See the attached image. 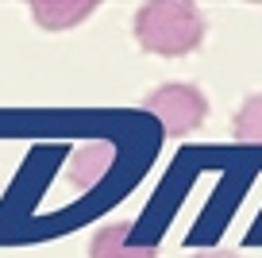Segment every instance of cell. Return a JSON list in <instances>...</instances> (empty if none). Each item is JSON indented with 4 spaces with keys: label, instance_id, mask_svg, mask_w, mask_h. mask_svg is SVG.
<instances>
[{
    "label": "cell",
    "instance_id": "obj_1",
    "mask_svg": "<svg viewBox=\"0 0 262 258\" xmlns=\"http://www.w3.org/2000/svg\"><path fill=\"white\" fill-rule=\"evenodd\" d=\"M135 39L147 54L185 58L205 39V16L189 0H147L135 12Z\"/></svg>",
    "mask_w": 262,
    "mask_h": 258
},
{
    "label": "cell",
    "instance_id": "obj_2",
    "mask_svg": "<svg viewBox=\"0 0 262 258\" xmlns=\"http://www.w3.org/2000/svg\"><path fill=\"white\" fill-rule=\"evenodd\" d=\"M143 108L162 123L166 135H189L208 116L205 93L196 89V85H181V81H170V85H158L155 93H147Z\"/></svg>",
    "mask_w": 262,
    "mask_h": 258
},
{
    "label": "cell",
    "instance_id": "obj_3",
    "mask_svg": "<svg viewBox=\"0 0 262 258\" xmlns=\"http://www.w3.org/2000/svg\"><path fill=\"white\" fill-rule=\"evenodd\" d=\"M89 258H158V247L139 243L131 235V224H108L93 235Z\"/></svg>",
    "mask_w": 262,
    "mask_h": 258
},
{
    "label": "cell",
    "instance_id": "obj_4",
    "mask_svg": "<svg viewBox=\"0 0 262 258\" xmlns=\"http://www.w3.org/2000/svg\"><path fill=\"white\" fill-rule=\"evenodd\" d=\"M93 8H97L93 0H66V4H58V0H35V4H31L35 24H39V27H50V31H62V27L81 24Z\"/></svg>",
    "mask_w": 262,
    "mask_h": 258
},
{
    "label": "cell",
    "instance_id": "obj_5",
    "mask_svg": "<svg viewBox=\"0 0 262 258\" xmlns=\"http://www.w3.org/2000/svg\"><path fill=\"white\" fill-rule=\"evenodd\" d=\"M108 166H112V146L93 143V146H85V150L74 154V162H70V181L85 193V189H93L100 178H104Z\"/></svg>",
    "mask_w": 262,
    "mask_h": 258
},
{
    "label": "cell",
    "instance_id": "obj_6",
    "mask_svg": "<svg viewBox=\"0 0 262 258\" xmlns=\"http://www.w3.org/2000/svg\"><path fill=\"white\" fill-rule=\"evenodd\" d=\"M235 139L239 143H251V146H262V93H251V97L239 104Z\"/></svg>",
    "mask_w": 262,
    "mask_h": 258
},
{
    "label": "cell",
    "instance_id": "obj_7",
    "mask_svg": "<svg viewBox=\"0 0 262 258\" xmlns=\"http://www.w3.org/2000/svg\"><path fill=\"white\" fill-rule=\"evenodd\" d=\"M193 258H239V254H231V250H201Z\"/></svg>",
    "mask_w": 262,
    "mask_h": 258
}]
</instances>
